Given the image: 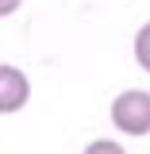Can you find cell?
Here are the masks:
<instances>
[{"instance_id":"6da1fadb","label":"cell","mask_w":150,"mask_h":154,"mask_svg":"<svg viewBox=\"0 0 150 154\" xmlns=\"http://www.w3.org/2000/svg\"><path fill=\"white\" fill-rule=\"evenodd\" d=\"M112 123L123 135H146L150 131V93L127 89L112 100Z\"/></svg>"},{"instance_id":"7a4b0ae2","label":"cell","mask_w":150,"mask_h":154,"mask_svg":"<svg viewBox=\"0 0 150 154\" xmlns=\"http://www.w3.org/2000/svg\"><path fill=\"white\" fill-rule=\"evenodd\" d=\"M27 96H31L27 73L16 69V66H0V116L19 112V108L27 104Z\"/></svg>"},{"instance_id":"3957f363","label":"cell","mask_w":150,"mask_h":154,"mask_svg":"<svg viewBox=\"0 0 150 154\" xmlns=\"http://www.w3.org/2000/svg\"><path fill=\"white\" fill-rule=\"evenodd\" d=\"M135 62L150 73V23H142L139 35H135Z\"/></svg>"},{"instance_id":"277c9868","label":"cell","mask_w":150,"mask_h":154,"mask_svg":"<svg viewBox=\"0 0 150 154\" xmlns=\"http://www.w3.org/2000/svg\"><path fill=\"white\" fill-rule=\"evenodd\" d=\"M81 154H127V150H123L115 139H93V143H89Z\"/></svg>"},{"instance_id":"5b68a950","label":"cell","mask_w":150,"mask_h":154,"mask_svg":"<svg viewBox=\"0 0 150 154\" xmlns=\"http://www.w3.org/2000/svg\"><path fill=\"white\" fill-rule=\"evenodd\" d=\"M19 4H23V0H0V16H12Z\"/></svg>"}]
</instances>
